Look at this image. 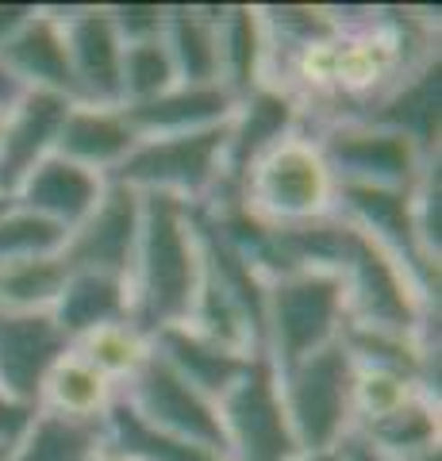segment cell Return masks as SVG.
Segmentation results:
<instances>
[{"mask_svg": "<svg viewBox=\"0 0 442 461\" xmlns=\"http://www.w3.org/2000/svg\"><path fill=\"white\" fill-rule=\"evenodd\" d=\"M347 330V293L335 269L301 266L262 285V354L274 369H289L323 350Z\"/></svg>", "mask_w": 442, "mask_h": 461, "instance_id": "cell-3", "label": "cell"}, {"mask_svg": "<svg viewBox=\"0 0 442 461\" xmlns=\"http://www.w3.org/2000/svg\"><path fill=\"white\" fill-rule=\"evenodd\" d=\"M62 23L69 69L77 81V100L89 104H120V62L123 39L108 5L54 8Z\"/></svg>", "mask_w": 442, "mask_h": 461, "instance_id": "cell-11", "label": "cell"}, {"mask_svg": "<svg viewBox=\"0 0 442 461\" xmlns=\"http://www.w3.org/2000/svg\"><path fill=\"white\" fill-rule=\"evenodd\" d=\"M419 396H438V393L435 388H427L423 381L408 377V373H401V369L354 362V388H350L354 430L377 423V420H384V415H392V411H401L404 403L419 400Z\"/></svg>", "mask_w": 442, "mask_h": 461, "instance_id": "cell-27", "label": "cell"}, {"mask_svg": "<svg viewBox=\"0 0 442 461\" xmlns=\"http://www.w3.org/2000/svg\"><path fill=\"white\" fill-rule=\"evenodd\" d=\"M216 403L227 461H289L296 454L277 388V369L269 366L266 354L254 357Z\"/></svg>", "mask_w": 442, "mask_h": 461, "instance_id": "cell-8", "label": "cell"}, {"mask_svg": "<svg viewBox=\"0 0 442 461\" xmlns=\"http://www.w3.org/2000/svg\"><path fill=\"white\" fill-rule=\"evenodd\" d=\"M338 457L342 461H396V457H389L384 450H377L374 442H365L358 430H350V435L338 442Z\"/></svg>", "mask_w": 442, "mask_h": 461, "instance_id": "cell-31", "label": "cell"}, {"mask_svg": "<svg viewBox=\"0 0 442 461\" xmlns=\"http://www.w3.org/2000/svg\"><path fill=\"white\" fill-rule=\"evenodd\" d=\"M74 100L54 93H20L8 115V131L0 142V200L16 193V185L32 173L42 158L54 154L62 115Z\"/></svg>", "mask_w": 442, "mask_h": 461, "instance_id": "cell-15", "label": "cell"}, {"mask_svg": "<svg viewBox=\"0 0 442 461\" xmlns=\"http://www.w3.org/2000/svg\"><path fill=\"white\" fill-rule=\"evenodd\" d=\"M316 135L320 150L331 166L338 189H396L404 193L419 181L427 162L438 154H427L411 135L384 127L365 115H331L308 127Z\"/></svg>", "mask_w": 442, "mask_h": 461, "instance_id": "cell-5", "label": "cell"}, {"mask_svg": "<svg viewBox=\"0 0 442 461\" xmlns=\"http://www.w3.org/2000/svg\"><path fill=\"white\" fill-rule=\"evenodd\" d=\"M154 350H158L185 381L196 384L201 393H208L212 400H220L227 388L239 381V373L254 362V357H239L231 350H220V346L196 339L193 330H185V327L158 330V335H154Z\"/></svg>", "mask_w": 442, "mask_h": 461, "instance_id": "cell-21", "label": "cell"}, {"mask_svg": "<svg viewBox=\"0 0 442 461\" xmlns=\"http://www.w3.org/2000/svg\"><path fill=\"white\" fill-rule=\"evenodd\" d=\"M223 154L227 123L193 135L139 139L108 181L139 196H174L189 208H208L223 200Z\"/></svg>", "mask_w": 442, "mask_h": 461, "instance_id": "cell-4", "label": "cell"}, {"mask_svg": "<svg viewBox=\"0 0 442 461\" xmlns=\"http://www.w3.org/2000/svg\"><path fill=\"white\" fill-rule=\"evenodd\" d=\"M62 242H66L62 227L47 223L42 215L12 204V200H0V266L35 254H59Z\"/></svg>", "mask_w": 442, "mask_h": 461, "instance_id": "cell-29", "label": "cell"}, {"mask_svg": "<svg viewBox=\"0 0 442 461\" xmlns=\"http://www.w3.org/2000/svg\"><path fill=\"white\" fill-rule=\"evenodd\" d=\"M69 350L81 354L101 377H108L116 388H123L127 381H135L142 366L154 357V335H147L139 323L120 320V323H104L69 342Z\"/></svg>", "mask_w": 442, "mask_h": 461, "instance_id": "cell-23", "label": "cell"}, {"mask_svg": "<svg viewBox=\"0 0 442 461\" xmlns=\"http://www.w3.org/2000/svg\"><path fill=\"white\" fill-rule=\"evenodd\" d=\"M408 461H442V446H435V450H423V454L408 457Z\"/></svg>", "mask_w": 442, "mask_h": 461, "instance_id": "cell-36", "label": "cell"}, {"mask_svg": "<svg viewBox=\"0 0 442 461\" xmlns=\"http://www.w3.org/2000/svg\"><path fill=\"white\" fill-rule=\"evenodd\" d=\"M142 196L108 181V189L85 220L69 230L62 242V262L69 273H108L123 277L131 273L135 242H139Z\"/></svg>", "mask_w": 442, "mask_h": 461, "instance_id": "cell-9", "label": "cell"}, {"mask_svg": "<svg viewBox=\"0 0 442 461\" xmlns=\"http://www.w3.org/2000/svg\"><path fill=\"white\" fill-rule=\"evenodd\" d=\"M135 127L127 123L120 104H89V100H74L62 115L59 139H54V154L66 162H77L85 169L112 177L120 162L135 150Z\"/></svg>", "mask_w": 442, "mask_h": 461, "instance_id": "cell-14", "label": "cell"}, {"mask_svg": "<svg viewBox=\"0 0 442 461\" xmlns=\"http://www.w3.org/2000/svg\"><path fill=\"white\" fill-rule=\"evenodd\" d=\"M358 435L365 442H374L377 450H384L396 461H408L423 450L442 446V415H438V396H419L404 403L401 411L384 415V420L358 427Z\"/></svg>", "mask_w": 442, "mask_h": 461, "instance_id": "cell-24", "label": "cell"}, {"mask_svg": "<svg viewBox=\"0 0 442 461\" xmlns=\"http://www.w3.org/2000/svg\"><path fill=\"white\" fill-rule=\"evenodd\" d=\"M0 74L20 93H54V96L77 100V81H74V69H69L59 12L32 8V16L0 47Z\"/></svg>", "mask_w": 442, "mask_h": 461, "instance_id": "cell-12", "label": "cell"}, {"mask_svg": "<svg viewBox=\"0 0 442 461\" xmlns=\"http://www.w3.org/2000/svg\"><path fill=\"white\" fill-rule=\"evenodd\" d=\"M220 81L231 96H247L262 85L266 39L258 8H220Z\"/></svg>", "mask_w": 442, "mask_h": 461, "instance_id": "cell-22", "label": "cell"}, {"mask_svg": "<svg viewBox=\"0 0 442 461\" xmlns=\"http://www.w3.org/2000/svg\"><path fill=\"white\" fill-rule=\"evenodd\" d=\"M438 104H442V66L438 58H431V62H423L416 74H408L396 85L377 108L362 115L411 135L427 154H438V112H442Z\"/></svg>", "mask_w": 442, "mask_h": 461, "instance_id": "cell-19", "label": "cell"}, {"mask_svg": "<svg viewBox=\"0 0 442 461\" xmlns=\"http://www.w3.org/2000/svg\"><path fill=\"white\" fill-rule=\"evenodd\" d=\"M120 403L135 415L142 427L158 430L166 438L189 442L196 450H208L227 461V442L220 427V403L196 384H189L181 373L154 350V357L135 381L120 388Z\"/></svg>", "mask_w": 442, "mask_h": 461, "instance_id": "cell-7", "label": "cell"}, {"mask_svg": "<svg viewBox=\"0 0 442 461\" xmlns=\"http://www.w3.org/2000/svg\"><path fill=\"white\" fill-rule=\"evenodd\" d=\"M89 461H123V457H116V454H112V450H104V446H101V450H96Z\"/></svg>", "mask_w": 442, "mask_h": 461, "instance_id": "cell-37", "label": "cell"}, {"mask_svg": "<svg viewBox=\"0 0 442 461\" xmlns=\"http://www.w3.org/2000/svg\"><path fill=\"white\" fill-rule=\"evenodd\" d=\"M35 5H0V47H5V39L16 32V27L32 16Z\"/></svg>", "mask_w": 442, "mask_h": 461, "instance_id": "cell-32", "label": "cell"}, {"mask_svg": "<svg viewBox=\"0 0 442 461\" xmlns=\"http://www.w3.org/2000/svg\"><path fill=\"white\" fill-rule=\"evenodd\" d=\"M8 454H12V442H0V461H8Z\"/></svg>", "mask_w": 442, "mask_h": 461, "instance_id": "cell-38", "label": "cell"}, {"mask_svg": "<svg viewBox=\"0 0 442 461\" xmlns=\"http://www.w3.org/2000/svg\"><path fill=\"white\" fill-rule=\"evenodd\" d=\"M66 350L69 339L50 312H0V393L35 411L39 388Z\"/></svg>", "mask_w": 442, "mask_h": 461, "instance_id": "cell-10", "label": "cell"}, {"mask_svg": "<svg viewBox=\"0 0 442 461\" xmlns=\"http://www.w3.org/2000/svg\"><path fill=\"white\" fill-rule=\"evenodd\" d=\"M289 461H342V457H338V446H335V450H296Z\"/></svg>", "mask_w": 442, "mask_h": 461, "instance_id": "cell-33", "label": "cell"}, {"mask_svg": "<svg viewBox=\"0 0 442 461\" xmlns=\"http://www.w3.org/2000/svg\"><path fill=\"white\" fill-rule=\"evenodd\" d=\"M104 442V427L66 423L35 411L23 435L12 442L8 461H89Z\"/></svg>", "mask_w": 442, "mask_h": 461, "instance_id": "cell-26", "label": "cell"}, {"mask_svg": "<svg viewBox=\"0 0 442 461\" xmlns=\"http://www.w3.org/2000/svg\"><path fill=\"white\" fill-rule=\"evenodd\" d=\"M235 104L239 96H231L223 85H174L169 93L147 100V104L123 108V115L139 139H166L223 127L231 120Z\"/></svg>", "mask_w": 442, "mask_h": 461, "instance_id": "cell-16", "label": "cell"}, {"mask_svg": "<svg viewBox=\"0 0 442 461\" xmlns=\"http://www.w3.org/2000/svg\"><path fill=\"white\" fill-rule=\"evenodd\" d=\"M235 208L266 230L308 227L338 212V181L308 127L266 147L239 177Z\"/></svg>", "mask_w": 442, "mask_h": 461, "instance_id": "cell-2", "label": "cell"}, {"mask_svg": "<svg viewBox=\"0 0 442 461\" xmlns=\"http://www.w3.org/2000/svg\"><path fill=\"white\" fill-rule=\"evenodd\" d=\"M69 269L59 254H35L0 266V312H50L59 304Z\"/></svg>", "mask_w": 442, "mask_h": 461, "instance_id": "cell-25", "label": "cell"}, {"mask_svg": "<svg viewBox=\"0 0 442 461\" xmlns=\"http://www.w3.org/2000/svg\"><path fill=\"white\" fill-rule=\"evenodd\" d=\"M220 8L177 5L166 8L162 42L174 62L177 85H223L220 81Z\"/></svg>", "mask_w": 442, "mask_h": 461, "instance_id": "cell-18", "label": "cell"}, {"mask_svg": "<svg viewBox=\"0 0 442 461\" xmlns=\"http://www.w3.org/2000/svg\"><path fill=\"white\" fill-rule=\"evenodd\" d=\"M20 96V89H16V85H12L5 74H0V100H16Z\"/></svg>", "mask_w": 442, "mask_h": 461, "instance_id": "cell-35", "label": "cell"}, {"mask_svg": "<svg viewBox=\"0 0 442 461\" xmlns=\"http://www.w3.org/2000/svg\"><path fill=\"white\" fill-rule=\"evenodd\" d=\"M204 269V239L196 208L174 196H142L139 242L127 273L131 288V323L147 335L181 327L193 308Z\"/></svg>", "mask_w": 442, "mask_h": 461, "instance_id": "cell-1", "label": "cell"}, {"mask_svg": "<svg viewBox=\"0 0 442 461\" xmlns=\"http://www.w3.org/2000/svg\"><path fill=\"white\" fill-rule=\"evenodd\" d=\"M177 85L174 62L162 35L123 42V62H120V108H135L147 100L169 93Z\"/></svg>", "mask_w": 442, "mask_h": 461, "instance_id": "cell-28", "label": "cell"}, {"mask_svg": "<svg viewBox=\"0 0 442 461\" xmlns=\"http://www.w3.org/2000/svg\"><path fill=\"white\" fill-rule=\"evenodd\" d=\"M32 415L35 411L20 408V403H12L5 393H0V442H16L27 430V423H32Z\"/></svg>", "mask_w": 442, "mask_h": 461, "instance_id": "cell-30", "label": "cell"}, {"mask_svg": "<svg viewBox=\"0 0 442 461\" xmlns=\"http://www.w3.org/2000/svg\"><path fill=\"white\" fill-rule=\"evenodd\" d=\"M50 315L59 320L62 335L74 342L104 323L131 320V288L123 277H108V273H69Z\"/></svg>", "mask_w": 442, "mask_h": 461, "instance_id": "cell-20", "label": "cell"}, {"mask_svg": "<svg viewBox=\"0 0 442 461\" xmlns=\"http://www.w3.org/2000/svg\"><path fill=\"white\" fill-rule=\"evenodd\" d=\"M104 189H108V177H101V173L85 169L77 162H66V158H59V154H47L16 185V193H12L8 200L27 208V212L42 215L47 223L62 227L69 235L85 215L101 204Z\"/></svg>", "mask_w": 442, "mask_h": 461, "instance_id": "cell-13", "label": "cell"}, {"mask_svg": "<svg viewBox=\"0 0 442 461\" xmlns=\"http://www.w3.org/2000/svg\"><path fill=\"white\" fill-rule=\"evenodd\" d=\"M120 388L108 377H101L81 354L66 350L54 369L47 373V381L39 388L35 411L54 415L66 423H85V427H104L108 411L116 408Z\"/></svg>", "mask_w": 442, "mask_h": 461, "instance_id": "cell-17", "label": "cell"}, {"mask_svg": "<svg viewBox=\"0 0 442 461\" xmlns=\"http://www.w3.org/2000/svg\"><path fill=\"white\" fill-rule=\"evenodd\" d=\"M12 104H16V100H0V142H5V131H8V115H12Z\"/></svg>", "mask_w": 442, "mask_h": 461, "instance_id": "cell-34", "label": "cell"}, {"mask_svg": "<svg viewBox=\"0 0 442 461\" xmlns=\"http://www.w3.org/2000/svg\"><path fill=\"white\" fill-rule=\"evenodd\" d=\"M277 388L296 450H335L354 430V357L342 339L277 369Z\"/></svg>", "mask_w": 442, "mask_h": 461, "instance_id": "cell-6", "label": "cell"}]
</instances>
